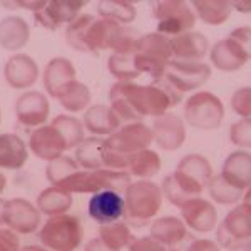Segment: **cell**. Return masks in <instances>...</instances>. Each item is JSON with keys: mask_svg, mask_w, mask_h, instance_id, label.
Instances as JSON below:
<instances>
[{"mask_svg": "<svg viewBox=\"0 0 251 251\" xmlns=\"http://www.w3.org/2000/svg\"><path fill=\"white\" fill-rule=\"evenodd\" d=\"M181 92L164 77L151 84L134 80L114 82L109 89V106L123 124L137 123L144 117H159L181 102Z\"/></svg>", "mask_w": 251, "mask_h": 251, "instance_id": "1", "label": "cell"}, {"mask_svg": "<svg viewBox=\"0 0 251 251\" xmlns=\"http://www.w3.org/2000/svg\"><path fill=\"white\" fill-rule=\"evenodd\" d=\"M161 186L149 179L132 181L124 191V221L131 228H144L151 225L163 206Z\"/></svg>", "mask_w": 251, "mask_h": 251, "instance_id": "2", "label": "cell"}, {"mask_svg": "<svg viewBox=\"0 0 251 251\" xmlns=\"http://www.w3.org/2000/svg\"><path fill=\"white\" fill-rule=\"evenodd\" d=\"M132 183V177L127 171H116V169L100 168L96 171H86L79 169L67 179H64L57 188L71 194H96L99 191H111L124 193L127 186Z\"/></svg>", "mask_w": 251, "mask_h": 251, "instance_id": "3", "label": "cell"}, {"mask_svg": "<svg viewBox=\"0 0 251 251\" xmlns=\"http://www.w3.org/2000/svg\"><path fill=\"white\" fill-rule=\"evenodd\" d=\"M82 223L74 214L47 218L39 229V241L50 251H75L82 245Z\"/></svg>", "mask_w": 251, "mask_h": 251, "instance_id": "4", "label": "cell"}, {"mask_svg": "<svg viewBox=\"0 0 251 251\" xmlns=\"http://www.w3.org/2000/svg\"><path fill=\"white\" fill-rule=\"evenodd\" d=\"M183 119L200 131H214L225 121V104L209 91H198L184 102Z\"/></svg>", "mask_w": 251, "mask_h": 251, "instance_id": "5", "label": "cell"}, {"mask_svg": "<svg viewBox=\"0 0 251 251\" xmlns=\"http://www.w3.org/2000/svg\"><path fill=\"white\" fill-rule=\"evenodd\" d=\"M251 240V204H234L216 226V243L221 250L241 251Z\"/></svg>", "mask_w": 251, "mask_h": 251, "instance_id": "6", "label": "cell"}, {"mask_svg": "<svg viewBox=\"0 0 251 251\" xmlns=\"http://www.w3.org/2000/svg\"><path fill=\"white\" fill-rule=\"evenodd\" d=\"M152 17L157 20L156 32L173 39L186 32H191L196 25V14L188 2L181 0H159L152 3Z\"/></svg>", "mask_w": 251, "mask_h": 251, "instance_id": "7", "label": "cell"}, {"mask_svg": "<svg viewBox=\"0 0 251 251\" xmlns=\"http://www.w3.org/2000/svg\"><path fill=\"white\" fill-rule=\"evenodd\" d=\"M171 176L189 198H198L203 194L209 179L213 177V166L206 156L191 152L177 163Z\"/></svg>", "mask_w": 251, "mask_h": 251, "instance_id": "8", "label": "cell"}, {"mask_svg": "<svg viewBox=\"0 0 251 251\" xmlns=\"http://www.w3.org/2000/svg\"><path fill=\"white\" fill-rule=\"evenodd\" d=\"M213 69L204 60L201 62H189V60H169L166 67L164 79L171 86L179 91L181 94L191 92L196 89L203 87L209 79H211Z\"/></svg>", "mask_w": 251, "mask_h": 251, "instance_id": "9", "label": "cell"}, {"mask_svg": "<svg viewBox=\"0 0 251 251\" xmlns=\"http://www.w3.org/2000/svg\"><path fill=\"white\" fill-rule=\"evenodd\" d=\"M152 143H154L152 129L148 124H144L143 121H137V123L123 124L114 134L106 137L104 139V148L131 157L141 149L151 148Z\"/></svg>", "mask_w": 251, "mask_h": 251, "instance_id": "10", "label": "cell"}, {"mask_svg": "<svg viewBox=\"0 0 251 251\" xmlns=\"http://www.w3.org/2000/svg\"><path fill=\"white\" fill-rule=\"evenodd\" d=\"M84 7L86 2H80V0H50L32 15L39 27L55 32L60 27H67L71 22H74L82 14Z\"/></svg>", "mask_w": 251, "mask_h": 251, "instance_id": "11", "label": "cell"}, {"mask_svg": "<svg viewBox=\"0 0 251 251\" xmlns=\"http://www.w3.org/2000/svg\"><path fill=\"white\" fill-rule=\"evenodd\" d=\"M5 226L19 234H32L42 226V213L25 198H12L7 201Z\"/></svg>", "mask_w": 251, "mask_h": 251, "instance_id": "12", "label": "cell"}, {"mask_svg": "<svg viewBox=\"0 0 251 251\" xmlns=\"http://www.w3.org/2000/svg\"><path fill=\"white\" fill-rule=\"evenodd\" d=\"M50 114L49 97L40 91H25L15 100V117L25 127L37 129L47 124Z\"/></svg>", "mask_w": 251, "mask_h": 251, "instance_id": "13", "label": "cell"}, {"mask_svg": "<svg viewBox=\"0 0 251 251\" xmlns=\"http://www.w3.org/2000/svg\"><path fill=\"white\" fill-rule=\"evenodd\" d=\"M152 139L157 144V148L163 151L173 152L183 148L186 141V123L183 117H179L174 112H166V114L154 117L152 121Z\"/></svg>", "mask_w": 251, "mask_h": 251, "instance_id": "14", "label": "cell"}, {"mask_svg": "<svg viewBox=\"0 0 251 251\" xmlns=\"http://www.w3.org/2000/svg\"><path fill=\"white\" fill-rule=\"evenodd\" d=\"M3 79L12 89L27 91L39 80V66L25 52L12 54L3 66Z\"/></svg>", "mask_w": 251, "mask_h": 251, "instance_id": "15", "label": "cell"}, {"mask_svg": "<svg viewBox=\"0 0 251 251\" xmlns=\"http://www.w3.org/2000/svg\"><path fill=\"white\" fill-rule=\"evenodd\" d=\"M181 211V220L194 233H211L218 226V211L213 201L206 198H193L186 203Z\"/></svg>", "mask_w": 251, "mask_h": 251, "instance_id": "16", "label": "cell"}, {"mask_svg": "<svg viewBox=\"0 0 251 251\" xmlns=\"http://www.w3.org/2000/svg\"><path fill=\"white\" fill-rule=\"evenodd\" d=\"M87 213L99 226L121 221L126 213L124 196L111 189L92 194L87 203Z\"/></svg>", "mask_w": 251, "mask_h": 251, "instance_id": "17", "label": "cell"}, {"mask_svg": "<svg viewBox=\"0 0 251 251\" xmlns=\"http://www.w3.org/2000/svg\"><path fill=\"white\" fill-rule=\"evenodd\" d=\"M29 149L35 157L50 163V161L66 154L67 146L64 137L54 126L44 124L32 131L29 137Z\"/></svg>", "mask_w": 251, "mask_h": 251, "instance_id": "18", "label": "cell"}, {"mask_svg": "<svg viewBox=\"0 0 251 251\" xmlns=\"http://www.w3.org/2000/svg\"><path fill=\"white\" fill-rule=\"evenodd\" d=\"M209 66L221 72H236L248 62V55L245 50L234 42L233 39L225 37L221 40H216L209 47Z\"/></svg>", "mask_w": 251, "mask_h": 251, "instance_id": "19", "label": "cell"}, {"mask_svg": "<svg viewBox=\"0 0 251 251\" xmlns=\"http://www.w3.org/2000/svg\"><path fill=\"white\" fill-rule=\"evenodd\" d=\"M82 123L86 131L96 137H102V139L114 134L123 126V121L117 117L109 104H91V107L84 112Z\"/></svg>", "mask_w": 251, "mask_h": 251, "instance_id": "20", "label": "cell"}, {"mask_svg": "<svg viewBox=\"0 0 251 251\" xmlns=\"http://www.w3.org/2000/svg\"><path fill=\"white\" fill-rule=\"evenodd\" d=\"M220 174L231 186L245 193L251 188V152L246 149L229 152L223 163Z\"/></svg>", "mask_w": 251, "mask_h": 251, "instance_id": "21", "label": "cell"}, {"mask_svg": "<svg viewBox=\"0 0 251 251\" xmlns=\"http://www.w3.org/2000/svg\"><path fill=\"white\" fill-rule=\"evenodd\" d=\"M173 59L201 62L209 54V40L204 34L196 30L186 32L171 39Z\"/></svg>", "mask_w": 251, "mask_h": 251, "instance_id": "22", "label": "cell"}, {"mask_svg": "<svg viewBox=\"0 0 251 251\" xmlns=\"http://www.w3.org/2000/svg\"><path fill=\"white\" fill-rule=\"evenodd\" d=\"M30 40V25L20 15H5L0 19V47L17 54Z\"/></svg>", "mask_w": 251, "mask_h": 251, "instance_id": "23", "label": "cell"}, {"mask_svg": "<svg viewBox=\"0 0 251 251\" xmlns=\"http://www.w3.org/2000/svg\"><path fill=\"white\" fill-rule=\"evenodd\" d=\"M75 75H77V71H75L72 60L62 57V55L52 57L46 64V69H44V74H42V82L47 96L55 99L62 86H66L67 82L74 80Z\"/></svg>", "mask_w": 251, "mask_h": 251, "instance_id": "24", "label": "cell"}, {"mask_svg": "<svg viewBox=\"0 0 251 251\" xmlns=\"http://www.w3.org/2000/svg\"><path fill=\"white\" fill-rule=\"evenodd\" d=\"M29 159V146L14 132L0 134V169L17 171L25 166Z\"/></svg>", "mask_w": 251, "mask_h": 251, "instance_id": "25", "label": "cell"}, {"mask_svg": "<svg viewBox=\"0 0 251 251\" xmlns=\"http://www.w3.org/2000/svg\"><path fill=\"white\" fill-rule=\"evenodd\" d=\"M149 234L152 238H156L159 243H163L166 248H173L174 245H177L179 241H183L189 234L188 226L184 225V221L177 216H163L152 220L149 225Z\"/></svg>", "mask_w": 251, "mask_h": 251, "instance_id": "26", "label": "cell"}, {"mask_svg": "<svg viewBox=\"0 0 251 251\" xmlns=\"http://www.w3.org/2000/svg\"><path fill=\"white\" fill-rule=\"evenodd\" d=\"M55 99L59 100V104L67 112L77 114V112H86L91 107L92 92L87 84H84L79 79H74L71 82H67L66 86H62Z\"/></svg>", "mask_w": 251, "mask_h": 251, "instance_id": "27", "label": "cell"}, {"mask_svg": "<svg viewBox=\"0 0 251 251\" xmlns=\"http://www.w3.org/2000/svg\"><path fill=\"white\" fill-rule=\"evenodd\" d=\"M119 24L111 22L106 19L96 17L94 22L89 25L87 34H86V52L87 54H99L102 50H111L112 40Z\"/></svg>", "mask_w": 251, "mask_h": 251, "instance_id": "28", "label": "cell"}, {"mask_svg": "<svg viewBox=\"0 0 251 251\" xmlns=\"http://www.w3.org/2000/svg\"><path fill=\"white\" fill-rule=\"evenodd\" d=\"M74 194L64 191V189L57 188V186H49V188L42 189L37 196L35 206L39 211L46 216H59V214H66L71 211L72 204H74Z\"/></svg>", "mask_w": 251, "mask_h": 251, "instance_id": "29", "label": "cell"}, {"mask_svg": "<svg viewBox=\"0 0 251 251\" xmlns=\"http://www.w3.org/2000/svg\"><path fill=\"white\" fill-rule=\"evenodd\" d=\"M134 54H141L149 59L169 64V60H173L171 39L159 34V32H148V34H143L136 44Z\"/></svg>", "mask_w": 251, "mask_h": 251, "instance_id": "30", "label": "cell"}, {"mask_svg": "<svg viewBox=\"0 0 251 251\" xmlns=\"http://www.w3.org/2000/svg\"><path fill=\"white\" fill-rule=\"evenodd\" d=\"M161 168H163L161 156L157 154L154 149L146 148L131 156V161H129V166L126 171L129 173V176L136 177V179L151 181L152 177L159 174Z\"/></svg>", "mask_w": 251, "mask_h": 251, "instance_id": "31", "label": "cell"}, {"mask_svg": "<svg viewBox=\"0 0 251 251\" xmlns=\"http://www.w3.org/2000/svg\"><path fill=\"white\" fill-rule=\"evenodd\" d=\"M196 19L206 25H223L233 14V2L229 0H196L193 2Z\"/></svg>", "mask_w": 251, "mask_h": 251, "instance_id": "32", "label": "cell"}, {"mask_svg": "<svg viewBox=\"0 0 251 251\" xmlns=\"http://www.w3.org/2000/svg\"><path fill=\"white\" fill-rule=\"evenodd\" d=\"M102 151H104V139L102 137H86V139L75 148L74 159L79 164L80 169L86 171H96V169L104 168L102 161Z\"/></svg>", "mask_w": 251, "mask_h": 251, "instance_id": "33", "label": "cell"}, {"mask_svg": "<svg viewBox=\"0 0 251 251\" xmlns=\"http://www.w3.org/2000/svg\"><path fill=\"white\" fill-rule=\"evenodd\" d=\"M97 15L99 19H106L119 25H129L136 20V5L129 0H102L97 3Z\"/></svg>", "mask_w": 251, "mask_h": 251, "instance_id": "34", "label": "cell"}, {"mask_svg": "<svg viewBox=\"0 0 251 251\" xmlns=\"http://www.w3.org/2000/svg\"><path fill=\"white\" fill-rule=\"evenodd\" d=\"M52 126L60 132V136L64 137L69 149H75L77 146L86 139V127L80 119H77L72 114H59L52 119Z\"/></svg>", "mask_w": 251, "mask_h": 251, "instance_id": "35", "label": "cell"}, {"mask_svg": "<svg viewBox=\"0 0 251 251\" xmlns=\"http://www.w3.org/2000/svg\"><path fill=\"white\" fill-rule=\"evenodd\" d=\"M99 238L106 243L109 248H112L114 251H121L124 248H129V245L134 241L136 236L127 223L116 221L109 223V225H100Z\"/></svg>", "mask_w": 251, "mask_h": 251, "instance_id": "36", "label": "cell"}, {"mask_svg": "<svg viewBox=\"0 0 251 251\" xmlns=\"http://www.w3.org/2000/svg\"><path fill=\"white\" fill-rule=\"evenodd\" d=\"M208 194L213 203L220 204V206H234L238 203H241L243 200V191L236 189L234 186H231L221 174H213V177L209 179L208 186Z\"/></svg>", "mask_w": 251, "mask_h": 251, "instance_id": "37", "label": "cell"}, {"mask_svg": "<svg viewBox=\"0 0 251 251\" xmlns=\"http://www.w3.org/2000/svg\"><path fill=\"white\" fill-rule=\"evenodd\" d=\"M107 71L116 77V82L134 80L141 75L134 64V54H111L107 57Z\"/></svg>", "mask_w": 251, "mask_h": 251, "instance_id": "38", "label": "cell"}, {"mask_svg": "<svg viewBox=\"0 0 251 251\" xmlns=\"http://www.w3.org/2000/svg\"><path fill=\"white\" fill-rule=\"evenodd\" d=\"M94 19L96 15L92 14H80L74 22L69 24L66 27V34H64L69 47H72L77 52H86V34Z\"/></svg>", "mask_w": 251, "mask_h": 251, "instance_id": "39", "label": "cell"}, {"mask_svg": "<svg viewBox=\"0 0 251 251\" xmlns=\"http://www.w3.org/2000/svg\"><path fill=\"white\" fill-rule=\"evenodd\" d=\"M79 164L75 163V159L72 156L62 154L57 159L47 163L46 168V177L52 186H59L64 179H67L69 176H72L74 173L79 171Z\"/></svg>", "mask_w": 251, "mask_h": 251, "instance_id": "40", "label": "cell"}, {"mask_svg": "<svg viewBox=\"0 0 251 251\" xmlns=\"http://www.w3.org/2000/svg\"><path fill=\"white\" fill-rule=\"evenodd\" d=\"M141 34L131 25H121L117 29L114 40H112L111 50L112 54H134L136 44Z\"/></svg>", "mask_w": 251, "mask_h": 251, "instance_id": "41", "label": "cell"}, {"mask_svg": "<svg viewBox=\"0 0 251 251\" xmlns=\"http://www.w3.org/2000/svg\"><path fill=\"white\" fill-rule=\"evenodd\" d=\"M228 137L236 148L246 149V151L251 149V117L238 119L236 123L229 126Z\"/></svg>", "mask_w": 251, "mask_h": 251, "instance_id": "42", "label": "cell"}, {"mask_svg": "<svg viewBox=\"0 0 251 251\" xmlns=\"http://www.w3.org/2000/svg\"><path fill=\"white\" fill-rule=\"evenodd\" d=\"M231 111L241 119L251 117V86L240 87L233 92L231 100H229Z\"/></svg>", "mask_w": 251, "mask_h": 251, "instance_id": "43", "label": "cell"}, {"mask_svg": "<svg viewBox=\"0 0 251 251\" xmlns=\"http://www.w3.org/2000/svg\"><path fill=\"white\" fill-rule=\"evenodd\" d=\"M228 37L233 39L234 42L245 50V54L248 55V59L251 60V27L250 25L236 27V29H233L229 32Z\"/></svg>", "mask_w": 251, "mask_h": 251, "instance_id": "44", "label": "cell"}, {"mask_svg": "<svg viewBox=\"0 0 251 251\" xmlns=\"http://www.w3.org/2000/svg\"><path fill=\"white\" fill-rule=\"evenodd\" d=\"M129 251H168V248L152 238L151 234L149 236H141V238H134V241L129 245Z\"/></svg>", "mask_w": 251, "mask_h": 251, "instance_id": "45", "label": "cell"}, {"mask_svg": "<svg viewBox=\"0 0 251 251\" xmlns=\"http://www.w3.org/2000/svg\"><path fill=\"white\" fill-rule=\"evenodd\" d=\"M0 248L5 251H20L22 246H20L19 233H15L7 226H0Z\"/></svg>", "mask_w": 251, "mask_h": 251, "instance_id": "46", "label": "cell"}, {"mask_svg": "<svg viewBox=\"0 0 251 251\" xmlns=\"http://www.w3.org/2000/svg\"><path fill=\"white\" fill-rule=\"evenodd\" d=\"M186 251H221V246L213 240H206V238H191Z\"/></svg>", "mask_w": 251, "mask_h": 251, "instance_id": "47", "label": "cell"}, {"mask_svg": "<svg viewBox=\"0 0 251 251\" xmlns=\"http://www.w3.org/2000/svg\"><path fill=\"white\" fill-rule=\"evenodd\" d=\"M84 251H114V250L109 248L106 243L97 236V238H92V240H89L86 243V248H84Z\"/></svg>", "mask_w": 251, "mask_h": 251, "instance_id": "48", "label": "cell"}, {"mask_svg": "<svg viewBox=\"0 0 251 251\" xmlns=\"http://www.w3.org/2000/svg\"><path fill=\"white\" fill-rule=\"evenodd\" d=\"M233 10L240 14H251V0H234Z\"/></svg>", "mask_w": 251, "mask_h": 251, "instance_id": "49", "label": "cell"}, {"mask_svg": "<svg viewBox=\"0 0 251 251\" xmlns=\"http://www.w3.org/2000/svg\"><path fill=\"white\" fill-rule=\"evenodd\" d=\"M5 209H7V201L3 198H0V226L5 225Z\"/></svg>", "mask_w": 251, "mask_h": 251, "instance_id": "50", "label": "cell"}, {"mask_svg": "<svg viewBox=\"0 0 251 251\" xmlns=\"http://www.w3.org/2000/svg\"><path fill=\"white\" fill-rule=\"evenodd\" d=\"M20 251H50V250H47L46 246H42V245H27V246H22Z\"/></svg>", "mask_w": 251, "mask_h": 251, "instance_id": "51", "label": "cell"}, {"mask_svg": "<svg viewBox=\"0 0 251 251\" xmlns=\"http://www.w3.org/2000/svg\"><path fill=\"white\" fill-rule=\"evenodd\" d=\"M7 184H9V179H7L5 173H2V171H0V194H2V193H5Z\"/></svg>", "mask_w": 251, "mask_h": 251, "instance_id": "52", "label": "cell"}, {"mask_svg": "<svg viewBox=\"0 0 251 251\" xmlns=\"http://www.w3.org/2000/svg\"><path fill=\"white\" fill-rule=\"evenodd\" d=\"M243 203H248V204H251V188H248L245 191V194H243Z\"/></svg>", "mask_w": 251, "mask_h": 251, "instance_id": "53", "label": "cell"}, {"mask_svg": "<svg viewBox=\"0 0 251 251\" xmlns=\"http://www.w3.org/2000/svg\"><path fill=\"white\" fill-rule=\"evenodd\" d=\"M241 251H251V240H250L248 243H246V246H245V248H243Z\"/></svg>", "mask_w": 251, "mask_h": 251, "instance_id": "54", "label": "cell"}, {"mask_svg": "<svg viewBox=\"0 0 251 251\" xmlns=\"http://www.w3.org/2000/svg\"><path fill=\"white\" fill-rule=\"evenodd\" d=\"M0 123H2V109H0Z\"/></svg>", "mask_w": 251, "mask_h": 251, "instance_id": "55", "label": "cell"}, {"mask_svg": "<svg viewBox=\"0 0 251 251\" xmlns=\"http://www.w3.org/2000/svg\"><path fill=\"white\" fill-rule=\"evenodd\" d=\"M0 251H5V250H3V248H0Z\"/></svg>", "mask_w": 251, "mask_h": 251, "instance_id": "56", "label": "cell"}]
</instances>
